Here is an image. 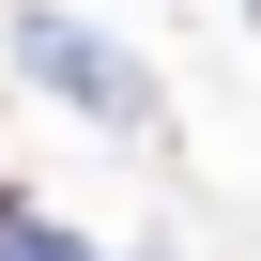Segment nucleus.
<instances>
[{"instance_id":"obj_1","label":"nucleus","mask_w":261,"mask_h":261,"mask_svg":"<svg viewBox=\"0 0 261 261\" xmlns=\"http://www.w3.org/2000/svg\"><path fill=\"white\" fill-rule=\"evenodd\" d=\"M16 62H31L62 108H92V123H139V108H154V77H139V62H123L108 31H62V16H16Z\"/></svg>"},{"instance_id":"obj_2","label":"nucleus","mask_w":261,"mask_h":261,"mask_svg":"<svg viewBox=\"0 0 261 261\" xmlns=\"http://www.w3.org/2000/svg\"><path fill=\"white\" fill-rule=\"evenodd\" d=\"M0 261H92L77 230H16V246H0Z\"/></svg>"},{"instance_id":"obj_3","label":"nucleus","mask_w":261,"mask_h":261,"mask_svg":"<svg viewBox=\"0 0 261 261\" xmlns=\"http://www.w3.org/2000/svg\"><path fill=\"white\" fill-rule=\"evenodd\" d=\"M16 230H31V215H16V185H0V246H16Z\"/></svg>"},{"instance_id":"obj_4","label":"nucleus","mask_w":261,"mask_h":261,"mask_svg":"<svg viewBox=\"0 0 261 261\" xmlns=\"http://www.w3.org/2000/svg\"><path fill=\"white\" fill-rule=\"evenodd\" d=\"M246 16H261V0H246Z\"/></svg>"}]
</instances>
